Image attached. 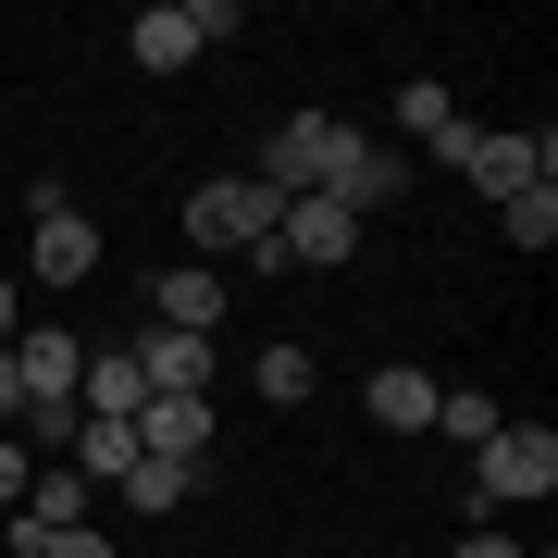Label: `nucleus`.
<instances>
[{
    "mask_svg": "<svg viewBox=\"0 0 558 558\" xmlns=\"http://www.w3.org/2000/svg\"><path fill=\"white\" fill-rule=\"evenodd\" d=\"M348 149L360 137H348L336 112H286L274 137H260V186H274V199H323V186L348 174Z\"/></svg>",
    "mask_w": 558,
    "mask_h": 558,
    "instance_id": "nucleus-3",
    "label": "nucleus"
},
{
    "mask_svg": "<svg viewBox=\"0 0 558 558\" xmlns=\"http://www.w3.org/2000/svg\"><path fill=\"white\" fill-rule=\"evenodd\" d=\"M13 336H25V286L0 274V348H13Z\"/></svg>",
    "mask_w": 558,
    "mask_h": 558,
    "instance_id": "nucleus-21",
    "label": "nucleus"
},
{
    "mask_svg": "<svg viewBox=\"0 0 558 558\" xmlns=\"http://www.w3.org/2000/svg\"><path fill=\"white\" fill-rule=\"evenodd\" d=\"M546 484H558V435H546V422H497V435H484V459H472V497H459V521L484 534V509H534Z\"/></svg>",
    "mask_w": 558,
    "mask_h": 558,
    "instance_id": "nucleus-2",
    "label": "nucleus"
},
{
    "mask_svg": "<svg viewBox=\"0 0 558 558\" xmlns=\"http://www.w3.org/2000/svg\"><path fill=\"white\" fill-rule=\"evenodd\" d=\"M497 236L509 248H558V186H521V199L497 211Z\"/></svg>",
    "mask_w": 558,
    "mask_h": 558,
    "instance_id": "nucleus-17",
    "label": "nucleus"
},
{
    "mask_svg": "<svg viewBox=\"0 0 558 558\" xmlns=\"http://www.w3.org/2000/svg\"><path fill=\"white\" fill-rule=\"evenodd\" d=\"M274 223H286V199L260 174H211V186H186V260H236V274H286V248H274Z\"/></svg>",
    "mask_w": 558,
    "mask_h": 558,
    "instance_id": "nucleus-1",
    "label": "nucleus"
},
{
    "mask_svg": "<svg viewBox=\"0 0 558 558\" xmlns=\"http://www.w3.org/2000/svg\"><path fill=\"white\" fill-rule=\"evenodd\" d=\"M25 410V385H13V348H0V422H13Z\"/></svg>",
    "mask_w": 558,
    "mask_h": 558,
    "instance_id": "nucleus-23",
    "label": "nucleus"
},
{
    "mask_svg": "<svg viewBox=\"0 0 558 558\" xmlns=\"http://www.w3.org/2000/svg\"><path fill=\"white\" fill-rule=\"evenodd\" d=\"M398 124H410V137H435V149H447V124H459V112H447V87H435V75H410V87H398Z\"/></svg>",
    "mask_w": 558,
    "mask_h": 558,
    "instance_id": "nucleus-18",
    "label": "nucleus"
},
{
    "mask_svg": "<svg viewBox=\"0 0 558 558\" xmlns=\"http://www.w3.org/2000/svg\"><path fill=\"white\" fill-rule=\"evenodd\" d=\"M248 385H260V398H274V410H299V398H311V385H323V360H311L299 336H274V348H260V360H248Z\"/></svg>",
    "mask_w": 558,
    "mask_h": 558,
    "instance_id": "nucleus-14",
    "label": "nucleus"
},
{
    "mask_svg": "<svg viewBox=\"0 0 558 558\" xmlns=\"http://www.w3.org/2000/svg\"><path fill=\"white\" fill-rule=\"evenodd\" d=\"M62 459H75L87 484H124V459H137V422H75V447H62Z\"/></svg>",
    "mask_w": 558,
    "mask_h": 558,
    "instance_id": "nucleus-16",
    "label": "nucleus"
},
{
    "mask_svg": "<svg viewBox=\"0 0 558 558\" xmlns=\"http://www.w3.org/2000/svg\"><path fill=\"white\" fill-rule=\"evenodd\" d=\"M137 459H211V398H137Z\"/></svg>",
    "mask_w": 558,
    "mask_h": 558,
    "instance_id": "nucleus-8",
    "label": "nucleus"
},
{
    "mask_svg": "<svg viewBox=\"0 0 558 558\" xmlns=\"http://www.w3.org/2000/svg\"><path fill=\"white\" fill-rule=\"evenodd\" d=\"M25 472H38V459H25L13 435H0V521H13V509H25Z\"/></svg>",
    "mask_w": 558,
    "mask_h": 558,
    "instance_id": "nucleus-20",
    "label": "nucleus"
},
{
    "mask_svg": "<svg viewBox=\"0 0 558 558\" xmlns=\"http://www.w3.org/2000/svg\"><path fill=\"white\" fill-rule=\"evenodd\" d=\"M223 311H236V286H223L211 260H174V274H149V323H161V336H211Z\"/></svg>",
    "mask_w": 558,
    "mask_h": 558,
    "instance_id": "nucleus-6",
    "label": "nucleus"
},
{
    "mask_svg": "<svg viewBox=\"0 0 558 558\" xmlns=\"http://www.w3.org/2000/svg\"><path fill=\"white\" fill-rule=\"evenodd\" d=\"M274 248H286V260H311V274H336V260L360 248V223H348L336 199H286V223H274Z\"/></svg>",
    "mask_w": 558,
    "mask_h": 558,
    "instance_id": "nucleus-9",
    "label": "nucleus"
},
{
    "mask_svg": "<svg viewBox=\"0 0 558 558\" xmlns=\"http://www.w3.org/2000/svg\"><path fill=\"white\" fill-rule=\"evenodd\" d=\"M447 161H459V174H472L497 211L521 199V186H558V137H546V124H509V137H472V124H447Z\"/></svg>",
    "mask_w": 558,
    "mask_h": 558,
    "instance_id": "nucleus-4",
    "label": "nucleus"
},
{
    "mask_svg": "<svg viewBox=\"0 0 558 558\" xmlns=\"http://www.w3.org/2000/svg\"><path fill=\"white\" fill-rule=\"evenodd\" d=\"M137 385L149 398H211V336H137Z\"/></svg>",
    "mask_w": 558,
    "mask_h": 558,
    "instance_id": "nucleus-10",
    "label": "nucleus"
},
{
    "mask_svg": "<svg viewBox=\"0 0 558 558\" xmlns=\"http://www.w3.org/2000/svg\"><path fill=\"white\" fill-rule=\"evenodd\" d=\"M497 422H509V410L484 398V385H435V435H447V447H472V459H484V435H497Z\"/></svg>",
    "mask_w": 558,
    "mask_h": 558,
    "instance_id": "nucleus-15",
    "label": "nucleus"
},
{
    "mask_svg": "<svg viewBox=\"0 0 558 558\" xmlns=\"http://www.w3.org/2000/svg\"><path fill=\"white\" fill-rule=\"evenodd\" d=\"M360 410H373L385 435H435V373H410V360H385V373L360 385Z\"/></svg>",
    "mask_w": 558,
    "mask_h": 558,
    "instance_id": "nucleus-11",
    "label": "nucleus"
},
{
    "mask_svg": "<svg viewBox=\"0 0 558 558\" xmlns=\"http://www.w3.org/2000/svg\"><path fill=\"white\" fill-rule=\"evenodd\" d=\"M87 274H100V223H87V211H50L38 223V286H87Z\"/></svg>",
    "mask_w": 558,
    "mask_h": 558,
    "instance_id": "nucleus-12",
    "label": "nucleus"
},
{
    "mask_svg": "<svg viewBox=\"0 0 558 558\" xmlns=\"http://www.w3.org/2000/svg\"><path fill=\"white\" fill-rule=\"evenodd\" d=\"M211 38H236V0H149L137 25H124V50H137V75H186Z\"/></svg>",
    "mask_w": 558,
    "mask_h": 558,
    "instance_id": "nucleus-5",
    "label": "nucleus"
},
{
    "mask_svg": "<svg viewBox=\"0 0 558 558\" xmlns=\"http://www.w3.org/2000/svg\"><path fill=\"white\" fill-rule=\"evenodd\" d=\"M25 558H112V546L87 534V521H62V534H38V546H25Z\"/></svg>",
    "mask_w": 558,
    "mask_h": 558,
    "instance_id": "nucleus-19",
    "label": "nucleus"
},
{
    "mask_svg": "<svg viewBox=\"0 0 558 558\" xmlns=\"http://www.w3.org/2000/svg\"><path fill=\"white\" fill-rule=\"evenodd\" d=\"M112 497L137 509V521H161V509H186V497H199V472H186V459H124V484H112Z\"/></svg>",
    "mask_w": 558,
    "mask_h": 558,
    "instance_id": "nucleus-13",
    "label": "nucleus"
},
{
    "mask_svg": "<svg viewBox=\"0 0 558 558\" xmlns=\"http://www.w3.org/2000/svg\"><path fill=\"white\" fill-rule=\"evenodd\" d=\"M447 558H521V546H509V534H459Z\"/></svg>",
    "mask_w": 558,
    "mask_h": 558,
    "instance_id": "nucleus-22",
    "label": "nucleus"
},
{
    "mask_svg": "<svg viewBox=\"0 0 558 558\" xmlns=\"http://www.w3.org/2000/svg\"><path fill=\"white\" fill-rule=\"evenodd\" d=\"M323 199H336L348 223H373V211H398V199H410V149H385V137H360V149H348V174L323 186Z\"/></svg>",
    "mask_w": 558,
    "mask_h": 558,
    "instance_id": "nucleus-7",
    "label": "nucleus"
}]
</instances>
